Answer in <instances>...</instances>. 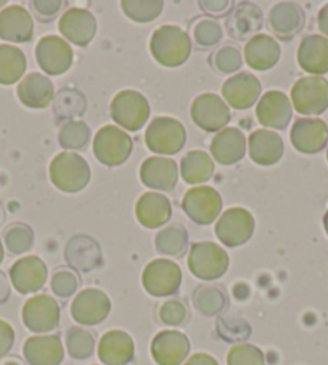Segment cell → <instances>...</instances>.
Here are the masks:
<instances>
[{
	"label": "cell",
	"mask_w": 328,
	"mask_h": 365,
	"mask_svg": "<svg viewBox=\"0 0 328 365\" xmlns=\"http://www.w3.org/2000/svg\"><path fill=\"white\" fill-rule=\"evenodd\" d=\"M150 52L166 68L182 66L192 53V41L184 29L173 24L158 28L150 39Z\"/></svg>",
	"instance_id": "obj_1"
},
{
	"label": "cell",
	"mask_w": 328,
	"mask_h": 365,
	"mask_svg": "<svg viewBox=\"0 0 328 365\" xmlns=\"http://www.w3.org/2000/svg\"><path fill=\"white\" fill-rule=\"evenodd\" d=\"M50 180L61 192H81L91 182L89 163L74 152H61L50 163Z\"/></svg>",
	"instance_id": "obj_2"
},
{
	"label": "cell",
	"mask_w": 328,
	"mask_h": 365,
	"mask_svg": "<svg viewBox=\"0 0 328 365\" xmlns=\"http://www.w3.org/2000/svg\"><path fill=\"white\" fill-rule=\"evenodd\" d=\"M188 269L200 280H216L229 269V255L212 242H200L192 245L188 253Z\"/></svg>",
	"instance_id": "obj_3"
},
{
	"label": "cell",
	"mask_w": 328,
	"mask_h": 365,
	"mask_svg": "<svg viewBox=\"0 0 328 365\" xmlns=\"http://www.w3.org/2000/svg\"><path fill=\"white\" fill-rule=\"evenodd\" d=\"M110 115L123 129L137 132L148 121L150 103L140 92L121 91L111 100Z\"/></svg>",
	"instance_id": "obj_4"
},
{
	"label": "cell",
	"mask_w": 328,
	"mask_h": 365,
	"mask_svg": "<svg viewBox=\"0 0 328 365\" xmlns=\"http://www.w3.org/2000/svg\"><path fill=\"white\" fill-rule=\"evenodd\" d=\"M187 132L180 121L169 116L155 118L145 130V143L153 153L175 155L185 145Z\"/></svg>",
	"instance_id": "obj_5"
},
{
	"label": "cell",
	"mask_w": 328,
	"mask_h": 365,
	"mask_svg": "<svg viewBox=\"0 0 328 365\" xmlns=\"http://www.w3.org/2000/svg\"><path fill=\"white\" fill-rule=\"evenodd\" d=\"M132 153V138L118 125H105L93 137V155L105 166H121Z\"/></svg>",
	"instance_id": "obj_6"
},
{
	"label": "cell",
	"mask_w": 328,
	"mask_h": 365,
	"mask_svg": "<svg viewBox=\"0 0 328 365\" xmlns=\"http://www.w3.org/2000/svg\"><path fill=\"white\" fill-rule=\"evenodd\" d=\"M293 108L299 115H322L328 108V81L320 76H306L292 89Z\"/></svg>",
	"instance_id": "obj_7"
},
{
	"label": "cell",
	"mask_w": 328,
	"mask_h": 365,
	"mask_svg": "<svg viewBox=\"0 0 328 365\" xmlns=\"http://www.w3.org/2000/svg\"><path fill=\"white\" fill-rule=\"evenodd\" d=\"M145 292L151 297L164 298L178 293L182 283V270L174 261L155 259L147 264L142 274Z\"/></svg>",
	"instance_id": "obj_8"
},
{
	"label": "cell",
	"mask_w": 328,
	"mask_h": 365,
	"mask_svg": "<svg viewBox=\"0 0 328 365\" xmlns=\"http://www.w3.org/2000/svg\"><path fill=\"white\" fill-rule=\"evenodd\" d=\"M255 217L248 210L230 207L224 214H220L214 232L220 243L229 248H235L250 240L251 235L255 234Z\"/></svg>",
	"instance_id": "obj_9"
},
{
	"label": "cell",
	"mask_w": 328,
	"mask_h": 365,
	"mask_svg": "<svg viewBox=\"0 0 328 365\" xmlns=\"http://www.w3.org/2000/svg\"><path fill=\"white\" fill-rule=\"evenodd\" d=\"M182 207L195 224L210 225L216 221L222 210V198L212 187H193L182 198Z\"/></svg>",
	"instance_id": "obj_10"
},
{
	"label": "cell",
	"mask_w": 328,
	"mask_h": 365,
	"mask_svg": "<svg viewBox=\"0 0 328 365\" xmlns=\"http://www.w3.org/2000/svg\"><path fill=\"white\" fill-rule=\"evenodd\" d=\"M36 60L43 73L60 76L71 68L74 53L65 39L58 36H46L37 42Z\"/></svg>",
	"instance_id": "obj_11"
},
{
	"label": "cell",
	"mask_w": 328,
	"mask_h": 365,
	"mask_svg": "<svg viewBox=\"0 0 328 365\" xmlns=\"http://www.w3.org/2000/svg\"><path fill=\"white\" fill-rule=\"evenodd\" d=\"M190 113L193 123L206 132L224 129L232 118L229 105L216 93H201L193 100Z\"/></svg>",
	"instance_id": "obj_12"
},
{
	"label": "cell",
	"mask_w": 328,
	"mask_h": 365,
	"mask_svg": "<svg viewBox=\"0 0 328 365\" xmlns=\"http://www.w3.org/2000/svg\"><path fill=\"white\" fill-rule=\"evenodd\" d=\"M23 322L34 333L55 330L60 324V306L48 294H36L23 306Z\"/></svg>",
	"instance_id": "obj_13"
},
{
	"label": "cell",
	"mask_w": 328,
	"mask_h": 365,
	"mask_svg": "<svg viewBox=\"0 0 328 365\" xmlns=\"http://www.w3.org/2000/svg\"><path fill=\"white\" fill-rule=\"evenodd\" d=\"M111 301L102 289L87 288L71 303V316L81 325H98L108 317Z\"/></svg>",
	"instance_id": "obj_14"
},
{
	"label": "cell",
	"mask_w": 328,
	"mask_h": 365,
	"mask_svg": "<svg viewBox=\"0 0 328 365\" xmlns=\"http://www.w3.org/2000/svg\"><path fill=\"white\" fill-rule=\"evenodd\" d=\"M289 140L299 153H319L328 142V125L319 118L296 119L289 132Z\"/></svg>",
	"instance_id": "obj_15"
},
{
	"label": "cell",
	"mask_w": 328,
	"mask_h": 365,
	"mask_svg": "<svg viewBox=\"0 0 328 365\" xmlns=\"http://www.w3.org/2000/svg\"><path fill=\"white\" fill-rule=\"evenodd\" d=\"M61 36L78 47H87L97 33V21L89 10L69 9L58 21Z\"/></svg>",
	"instance_id": "obj_16"
},
{
	"label": "cell",
	"mask_w": 328,
	"mask_h": 365,
	"mask_svg": "<svg viewBox=\"0 0 328 365\" xmlns=\"http://www.w3.org/2000/svg\"><path fill=\"white\" fill-rule=\"evenodd\" d=\"M10 280L18 293L39 292L47 282V266L41 257L26 256L18 259L10 269Z\"/></svg>",
	"instance_id": "obj_17"
},
{
	"label": "cell",
	"mask_w": 328,
	"mask_h": 365,
	"mask_svg": "<svg viewBox=\"0 0 328 365\" xmlns=\"http://www.w3.org/2000/svg\"><path fill=\"white\" fill-rule=\"evenodd\" d=\"M190 352V341L178 330L160 331L151 341V356L158 365H180Z\"/></svg>",
	"instance_id": "obj_18"
},
{
	"label": "cell",
	"mask_w": 328,
	"mask_h": 365,
	"mask_svg": "<svg viewBox=\"0 0 328 365\" xmlns=\"http://www.w3.org/2000/svg\"><path fill=\"white\" fill-rule=\"evenodd\" d=\"M261 96V81L255 74L238 73L222 86L224 102L235 110H248Z\"/></svg>",
	"instance_id": "obj_19"
},
{
	"label": "cell",
	"mask_w": 328,
	"mask_h": 365,
	"mask_svg": "<svg viewBox=\"0 0 328 365\" xmlns=\"http://www.w3.org/2000/svg\"><path fill=\"white\" fill-rule=\"evenodd\" d=\"M256 118L267 129H285L292 119V103L280 91H269L260 98Z\"/></svg>",
	"instance_id": "obj_20"
},
{
	"label": "cell",
	"mask_w": 328,
	"mask_h": 365,
	"mask_svg": "<svg viewBox=\"0 0 328 365\" xmlns=\"http://www.w3.org/2000/svg\"><path fill=\"white\" fill-rule=\"evenodd\" d=\"M140 180L143 185L155 190H173L179 180L178 163L164 156H151L140 168Z\"/></svg>",
	"instance_id": "obj_21"
},
{
	"label": "cell",
	"mask_w": 328,
	"mask_h": 365,
	"mask_svg": "<svg viewBox=\"0 0 328 365\" xmlns=\"http://www.w3.org/2000/svg\"><path fill=\"white\" fill-rule=\"evenodd\" d=\"M34 34V21L26 9L11 5L0 11V39L9 42H29Z\"/></svg>",
	"instance_id": "obj_22"
},
{
	"label": "cell",
	"mask_w": 328,
	"mask_h": 365,
	"mask_svg": "<svg viewBox=\"0 0 328 365\" xmlns=\"http://www.w3.org/2000/svg\"><path fill=\"white\" fill-rule=\"evenodd\" d=\"M250 158L260 166H272L279 163L285 152L282 137L269 129H257L248 138Z\"/></svg>",
	"instance_id": "obj_23"
},
{
	"label": "cell",
	"mask_w": 328,
	"mask_h": 365,
	"mask_svg": "<svg viewBox=\"0 0 328 365\" xmlns=\"http://www.w3.org/2000/svg\"><path fill=\"white\" fill-rule=\"evenodd\" d=\"M211 153L219 165H237L246 153L245 134L237 128H225L217 132L211 142Z\"/></svg>",
	"instance_id": "obj_24"
},
{
	"label": "cell",
	"mask_w": 328,
	"mask_h": 365,
	"mask_svg": "<svg viewBox=\"0 0 328 365\" xmlns=\"http://www.w3.org/2000/svg\"><path fill=\"white\" fill-rule=\"evenodd\" d=\"M134 352V339L123 330H110L100 338L98 359L105 365H128Z\"/></svg>",
	"instance_id": "obj_25"
},
{
	"label": "cell",
	"mask_w": 328,
	"mask_h": 365,
	"mask_svg": "<svg viewBox=\"0 0 328 365\" xmlns=\"http://www.w3.org/2000/svg\"><path fill=\"white\" fill-rule=\"evenodd\" d=\"M23 354L29 365H60L65 359V349L60 336L41 335L26 339Z\"/></svg>",
	"instance_id": "obj_26"
},
{
	"label": "cell",
	"mask_w": 328,
	"mask_h": 365,
	"mask_svg": "<svg viewBox=\"0 0 328 365\" xmlns=\"http://www.w3.org/2000/svg\"><path fill=\"white\" fill-rule=\"evenodd\" d=\"M171 201L161 193L147 192L135 203L137 221L147 229L163 227L171 219Z\"/></svg>",
	"instance_id": "obj_27"
},
{
	"label": "cell",
	"mask_w": 328,
	"mask_h": 365,
	"mask_svg": "<svg viewBox=\"0 0 328 365\" xmlns=\"http://www.w3.org/2000/svg\"><path fill=\"white\" fill-rule=\"evenodd\" d=\"M282 48L274 37L267 34L253 36L245 46V61L251 69L267 71L280 60Z\"/></svg>",
	"instance_id": "obj_28"
},
{
	"label": "cell",
	"mask_w": 328,
	"mask_h": 365,
	"mask_svg": "<svg viewBox=\"0 0 328 365\" xmlns=\"http://www.w3.org/2000/svg\"><path fill=\"white\" fill-rule=\"evenodd\" d=\"M18 98L28 108H47L55 98L53 83L43 74L31 73L18 86Z\"/></svg>",
	"instance_id": "obj_29"
},
{
	"label": "cell",
	"mask_w": 328,
	"mask_h": 365,
	"mask_svg": "<svg viewBox=\"0 0 328 365\" xmlns=\"http://www.w3.org/2000/svg\"><path fill=\"white\" fill-rule=\"evenodd\" d=\"M298 63L302 71L312 76L328 73V39L325 36L312 34L301 41L298 48Z\"/></svg>",
	"instance_id": "obj_30"
},
{
	"label": "cell",
	"mask_w": 328,
	"mask_h": 365,
	"mask_svg": "<svg viewBox=\"0 0 328 365\" xmlns=\"http://www.w3.org/2000/svg\"><path fill=\"white\" fill-rule=\"evenodd\" d=\"M262 11L255 4L242 2L238 4L232 14L227 18V31L229 36L237 41H243L246 37L256 34L262 28Z\"/></svg>",
	"instance_id": "obj_31"
},
{
	"label": "cell",
	"mask_w": 328,
	"mask_h": 365,
	"mask_svg": "<svg viewBox=\"0 0 328 365\" xmlns=\"http://www.w3.org/2000/svg\"><path fill=\"white\" fill-rule=\"evenodd\" d=\"M66 259L69 266L81 272H91L102 264V250L93 238L79 235L69 240L66 247Z\"/></svg>",
	"instance_id": "obj_32"
},
{
	"label": "cell",
	"mask_w": 328,
	"mask_h": 365,
	"mask_svg": "<svg viewBox=\"0 0 328 365\" xmlns=\"http://www.w3.org/2000/svg\"><path fill=\"white\" fill-rule=\"evenodd\" d=\"M269 24L274 33L282 39H292L302 29L304 14L296 4L280 2L270 10Z\"/></svg>",
	"instance_id": "obj_33"
},
{
	"label": "cell",
	"mask_w": 328,
	"mask_h": 365,
	"mask_svg": "<svg viewBox=\"0 0 328 365\" xmlns=\"http://www.w3.org/2000/svg\"><path fill=\"white\" fill-rule=\"evenodd\" d=\"M214 163L203 150L188 152L180 161V175L187 184H205L212 178Z\"/></svg>",
	"instance_id": "obj_34"
},
{
	"label": "cell",
	"mask_w": 328,
	"mask_h": 365,
	"mask_svg": "<svg viewBox=\"0 0 328 365\" xmlns=\"http://www.w3.org/2000/svg\"><path fill=\"white\" fill-rule=\"evenodd\" d=\"M26 56L18 47L0 43V84L11 86L18 83L26 71Z\"/></svg>",
	"instance_id": "obj_35"
},
{
	"label": "cell",
	"mask_w": 328,
	"mask_h": 365,
	"mask_svg": "<svg viewBox=\"0 0 328 365\" xmlns=\"http://www.w3.org/2000/svg\"><path fill=\"white\" fill-rule=\"evenodd\" d=\"M53 110L58 118L82 116L87 110V100L79 91L63 89L53 98Z\"/></svg>",
	"instance_id": "obj_36"
},
{
	"label": "cell",
	"mask_w": 328,
	"mask_h": 365,
	"mask_svg": "<svg viewBox=\"0 0 328 365\" xmlns=\"http://www.w3.org/2000/svg\"><path fill=\"white\" fill-rule=\"evenodd\" d=\"M187 232L182 225H171L156 235V250L163 255L180 256L187 248Z\"/></svg>",
	"instance_id": "obj_37"
},
{
	"label": "cell",
	"mask_w": 328,
	"mask_h": 365,
	"mask_svg": "<svg viewBox=\"0 0 328 365\" xmlns=\"http://www.w3.org/2000/svg\"><path fill=\"white\" fill-rule=\"evenodd\" d=\"M193 303L205 316H216L225 307L227 297L219 287H201L193 293Z\"/></svg>",
	"instance_id": "obj_38"
},
{
	"label": "cell",
	"mask_w": 328,
	"mask_h": 365,
	"mask_svg": "<svg viewBox=\"0 0 328 365\" xmlns=\"http://www.w3.org/2000/svg\"><path fill=\"white\" fill-rule=\"evenodd\" d=\"M91 140L89 125L82 121H68L61 125L58 142L65 150H82Z\"/></svg>",
	"instance_id": "obj_39"
},
{
	"label": "cell",
	"mask_w": 328,
	"mask_h": 365,
	"mask_svg": "<svg viewBox=\"0 0 328 365\" xmlns=\"http://www.w3.org/2000/svg\"><path fill=\"white\" fill-rule=\"evenodd\" d=\"M121 7L125 16H129L135 23H150L161 15L164 4L161 0H124Z\"/></svg>",
	"instance_id": "obj_40"
},
{
	"label": "cell",
	"mask_w": 328,
	"mask_h": 365,
	"mask_svg": "<svg viewBox=\"0 0 328 365\" xmlns=\"http://www.w3.org/2000/svg\"><path fill=\"white\" fill-rule=\"evenodd\" d=\"M96 338L84 329H71L66 333V348L73 359H87L92 356Z\"/></svg>",
	"instance_id": "obj_41"
},
{
	"label": "cell",
	"mask_w": 328,
	"mask_h": 365,
	"mask_svg": "<svg viewBox=\"0 0 328 365\" xmlns=\"http://www.w3.org/2000/svg\"><path fill=\"white\" fill-rule=\"evenodd\" d=\"M34 234L28 225L14 224L11 227L5 230V245L10 250V253L21 255L33 247Z\"/></svg>",
	"instance_id": "obj_42"
},
{
	"label": "cell",
	"mask_w": 328,
	"mask_h": 365,
	"mask_svg": "<svg viewBox=\"0 0 328 365\" xmlns=\"http://www.w3.org/2000/svg\"><path fill=\"white\" fill-rule=\"evenodd\" d=\"M227 365H266L262 351L253 344H235L227 354Z\"/></svg>",
	"instance_id": "obj_43"
},
{
	"label": "cell",
	"mask_w": 328,
	"mask_h": 365,
	"mask_svg": "<svg viewBox=\"0 0 328 365\" xmlns=\"http://www.w3.org/2000/svg\"><path fill=\"white\" fill-rule=\"evenodd\" d=\"M212 65L222 74L235 73L243 65L242 53H240L235 47L225 46L222 48H219L217 52L212 55Z\"/></svg>",
	"instance_id": "obj_44"
},
{
	"label": "cell",
	"mask_w": 328,
	"mask_h": 365,
	"mask_svg": "<svg viewBox=\"0 0 328 365\" xmlns=\"http://www.w3.org/2000/svg\"><path fill=\"white\" fill-rule=\"evenodd\" d=\"M160 320L164 325L179 327L188 320L187 306L179 299H169L160 307Z\"/></svg>",
	"instance_id": "obj_45"
},
{
	"label": "cell",
	"mask_w": 328,
	"mask_h": 365,
	"mask_svg": "<svg viewBox=\"0 0 328 365\" xmlns=\"http://www.w3.org/2000/svg\"><path fill=\"white\" fill-rule=\"evenodd\" d=\"M195 39L201 47H212L222 39V29L212 20H201L193 28Z\"/></svg>",
	"instance_id": "obj_46"
},
{
	"label": "cell",
	"mask_w": 328,
	"mask_h": 365,
	"mask_svg": "<svg viewBox=\"0 0 328 365\" xmlns=\"http://www.w3.org/2000/svg\"><path fill=\"white\" fill-rule=\"evenodd\" d=\"M79 287V280L74 272L68 269L56 270L52 277V289L56 297L60 298H69L74 294L76 289Z\"/></svg>",
	"instance_id": "obj_47"
},
{
	"label": "cell",
	"mask_w": 328,
	"mask_h": 365,
	"mask_svg": "<svg viewBox=\"0 0 328 365\" xmlns=\"http://www.w3.org/2000/svg\"><path fill=\"white\" fill-rule=\"evenodd\" d=\"M219 325L227 327V333L220 335L227 341H237V339H246L250 336V327L245 320H225L220 319Z\"/></svg>",
	"instance_id": "obj_48"
},
{
	"label": "cell",
	"mask_w": 328,
	"mask_h": 365,
	"mask_svg": "<svg viewBox=\"0 0 328 365\" xmlns=\"http://www.w3.org/2000/svg\"><path fill=\"white\" fill-rule=\"evenodd\" d=\"M15 343V330L9 322L0 320V359L9 354Z\"/></svg>",
	"instance_id": "obj_49"
},
{
	"label": "cell",
	"mask_w": 328,
	"mask_h": 365,
	"mask_svg": "<svg viewBox=\"0 0 328 365\" xmlns=\"http://www.w3.org/2000/svg\"><path fill=\"white\" fill-rule=\"evenodd\" d=\"M36 14L39 15L42 20H47V18H52L58 14L61 7H65L66 2H61V0H56V2H33Z\"/></svg>",
	"instance_id": "obj_50"
},
{
	"label": "cell",
	"mask_w": 328,
	"mask_h": 365,
	"mask_svg": "<svg viewBox=\"0 0 328 365\" xmlns=\"http://www.w3.org/2000/svg\"><path fill=\"white\" fill-rule=\"evenodd\" d=\"M200 7L211 15H224L225 11L230 10L229 7H232V2H227V0H222V2H207V0H205V2H200Z\"/></svg>",
	"instance_id": "obj_51"
},
{
	"label": "cell",
	"mask_w": 328,
	"mask_h": 365,
	"mask_svg": "<svg viewBox=\"0 0 328 365\" xmlns=\"http://www.w3.org/2000/svg\"><path fill=\"white\" fill-rule=\"evenodd\" d=\"M184 365H219V362L210 354H205V352H198V354H193Z\"/></svg>",
	"instance_id": "obj_52"
},
{
	"label": "cell",
	"mask_w": 328,
	"mask_h": 365,
	"mask_svg": "<svg viewBox=\"0 0 328 365\" xmlns=\"http://www.w3.org/2000/svg\"><path fill=\"white\" fill-rule=\"evenodd\" d=\"M317 24H319L320 33L325 34L327 39H328V4L325 5L324 9H320L319 16H317Z\"/></svg>",
	"instance_id": "obj_53"
},
{
	"label": "cell",
	"mask_w": 328,
	"mask_h": 365,
	"mask_svg": "<svg viewBox=\"0 0 328 365\" xmlns=\"http://www.w3.org/2000/svg\"><path fill=\"white\" fill-rule=\"evenodd\" d=\"M10 297V283L4 272H0V304L5 303Z\"/></svg>",
	"instance_id": "obj_54"
},
{
	"label": "cell",
	"mask_w": 328,
	"mask_h": 365,
	"mask_svg": "<svg viewBox=\"0 0 328 365\" xmlns=\"http://www.w3.org/2000/svg\"><path fill=\"white\" fill-rule=\"evenodd\" d=\"M0 365H24V364L20 357L10 356V357H5L4 361H0Z\"/></svg>",
	"instance_id": "obj_55"
},
{
	"label": "cell",
	"mask_w": 328,
	"mask_h": 365,
	"mask_svg": "<svg viewBox=\"0 0 328 365\" xmlns=\"http://www.w3.org/2000/svg\"><path fill=\"white\" fill-rule=\"evenodd\" d=\"M324 227H325V232H327V235H328V211L325 212V216H324Z\"/></svg>",
	"instance_id": "obj_56"
},
{
	"label": "cell",
	"mask_w": 328,
	"mask_h": 365,
	"mask_svg": "<svg viewBox=\"0 0 328 365\" xmlns=\"http://www.w3.org/2000/svg\"><path fill=\"white\" fill-rule=\"evenodd\" d=\"M4 261V245H2V242H0V262Z\"/></svg>",
	"instance_id": "obj_57"
},
{
	"label": "cell",
	"mask_w": 328,
	"mask_h": 365,
	"mask_svg": "<svg viewBox=\"0 0 328 365\" xmlns=\"http://www.w3.org/2000/svg\"><path fill=\"white\" fill-rule=\"evenodd\" d=\"M4 5H5V2H0V7H4Z\"/></svg>",
	"instance_id": "obj_58"
},
{
	"label": "cell",
	"mask_w": 328,
	"mask_h": 365,
	"mask_svg": "<svg viewBox=\"0 0 328 365\" xmlns=\"http://www.w3.org/2000/svg\"><path fill=\"white\" fill-rule=\"evenodd\" d=\"M327 160H328V150H327Z\"/></svg>",
	"instance_id": "obj_59"
},
{
	"label": "cell",
	"mask_w": 328,
	"mask_h": 365,
	"mask_svg": "<svg viewBox=\"0 0 328 365\" xmlns=\"http://www.w3.org/2000/svg\"><path fill=\"white\" fill-rule=\"evenodd\" d=\"M0 217H2V216H0Z\"/></svg>",
	"instance_id": "obj_60"
}]
</instances>
